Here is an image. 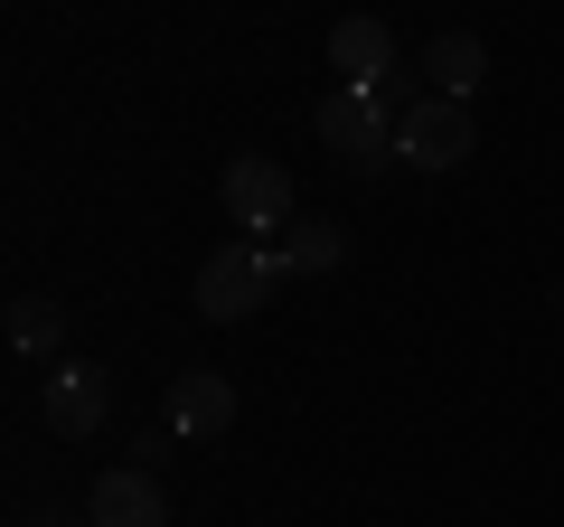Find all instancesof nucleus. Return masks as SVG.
<instances>
[{
  "label": "nucleus",
  "instance_id": "5",
  "mask_svg": "<svg viewBox=\"0 0 564 527\" xmlns=\"http://www.w3.org/2000/svg\"><path fill=\"white\" fill-rule=\"evenodd\" d=\"M39 406H47V424H57L66 443H85V433H104V415H113V377H104L95 358H57Z\"/></svg>",
  "mask_w": 564,
  "mask_h": 527
},
{
  "label": "nucleus",
  "instance_id": "11",
  "mask_svg": "<svg viewBox=\"0 0 564 527\" xmlns=\"http://www.w3.org/2000/svg\"><path fill=\"white\" fill-rule=\"evenodd\" d=\"M57 340H66V302H47V292H20V302H10V348L57 367Z\"/></svg>",
  "mask_w": 564,
  "mask_h": 527
},
{
  "label": "nucleus",
  "instance_id": "13",
  "mask_svg": "<svg viewBox=\"0 0 564 527\" xmlns=\"http://www.w3.org/2000/svg\"><path fill=\"white\" fill-rule=\"evenodd\" d=\"M555 311H564V292H555Z\"/></svg>",
  "mask_w": 564,
  "mask_h": 527
},
{
  "label": "nucleus",
  "instance_id": "8",
  "mask_svg": "<svg viewBox=\"0 0 564 527\" xmlns=\"http://www.w3.org/2000/svg\"><path fill=\"white\" fill-rule=\"evenodd\" d=\"M329 66H339L348 85H386L395 76V29L386 20H339L329 29Z\"/></svg>",
  "mask_w": 564,
  "mask_h": 527
},
{
  "label": "nucleus",
  "instance_id": "9",
  "mask_svg": "<svg viewBox=\"0 0 564 527\" xmlns=\"http://www.w3.org/2000/svg\"><path fill=\"white\" fill-rule=\"evenodd\" d=\"M423 76H433V95H443V104H470V85L489 76V47L470 39V29H443V39L423 47Z\"/></svg>",
  "mask_w": 564,
  "mask_h": 527
},
{
  "label": "nucleus",
  "instance_id": "4",
  "mask_svg": "<svg viewBox=\"0 0 564 527\" xmlns=\"http://www.w3.org/2000/svg\"><path fill=\"white\" fill-rule=\"evenodd\" d=\"M470 142H480L470 104H443V95H423L414 114L395 122V161H404V170H462Z\"/></svg>",
  "mask_w": 564,
  "mask_h": 527
},
{
  "label": "nucleus",
  "instance_id": "7",
  "mask_svg": "<svg viewBox=\"0 0 564 527\" xmlns=\"http://www.w3.org/2000/svg\"><path fill=\"white\" fill-rule=\"evenodd\" d=\"M226 424H236V386H226L217 367L170 377V433H180V443H217Z\"/></svg>",
  "mask_w": 564,
  "mask_h": 527
},
{
  "label": "nucleus",
  "instance_id": "10",
  "mask_svg": "<svg viewBox=\"0 0 564 527\" xmlns=\"http://www.w3.org/2000/svg\"><path fill=\"white\" fill-rule=\"evenodd\" d=\"M348 264V226L339 217H292L282 226V273H339Z\"/></svg>",
  "mask_w": 564,
  "mask_h": 527
},
{
  "label": "nucleus",
  "instance_id": "3",
  "mask_svg": "<svg viewBox=\"0 0 564 527\" xmlns=\"http://www.w3.org/2000/svg\"><path fill=\"white\" fill-rule=\"evenodd\" d=\"M321 142L339 151L348 170H386L395 161V114H386L367 85H339V95L321 104Z\"/></svg>",
  "mask_w": 564,
  "mask_h": 527
},
{
  "label": "nucleus",
  "instance_id": "2",
  "mask_svg": "<svg viewBox=\"0 0 564 527\" xmlns=\"http://www.w3.org/2000/svg\"><path fill=\"white\" fill-rule=\"evenodd\" d=\"M217 207H226V226H245V236L263 245V226H292V170H282L273 151H245V161H226Z\"/></svg>",
  "mask_w": 564,
  "mask_h": 527
},
{
  "label": "nucleus",
  "instance_id": "6",
  "mask_svg": "<svg viewBox=\"0 0 564 527\" xmlns=\"http://www.w3.org/2000/svg\"><path fill=\"white\" fill-rule=\"evenodd\" d=\"M85 527H170V499H161V481H151L141 462H122V471H104V481H95Z\"/></svg>",
  "mask_w": 564,
  "mask_h": 527
},
{
  "label": "nucleus",
  "instance_id": "12",
  "mask_svg": "<svg viewBox=\"0 0 564 527\" xmlns=\"http://www.w3.org/2000/svg\"><path fill=\"white\" fill-rule=\"evenodd\" d=\"M20 527H76V518H20Z\"/></svg>",
  "mask_w": 564,
  "mask_h": 527
},
{
  "label": "nucleus",
  "instance_id": "1",
  "mask_svg": "<svg viewBox=\"0 0 564 527\" xmlns=\"http://www.w3.org/2000/svg\"><path fill=\"white\" fill-rule=\"evenodd\" d=\"M273 283H282V245L236 236V245H217V255L198 264V311L207 321H254V311L273 302Z\"/></svg>",
  "mask_w": 564,
  "mask_h": 527
}]
</instances>
